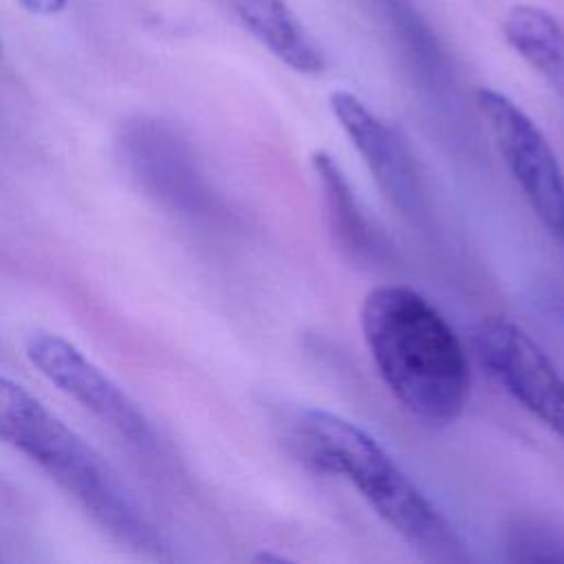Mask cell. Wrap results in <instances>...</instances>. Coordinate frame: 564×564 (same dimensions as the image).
<instances>
[{"instance_id":"cell-1","label":"cell","mask_w":564,"mask_h":564,"mask_svg":"<svg viewBox=\"0 0 564 564\" xmlns=\"http://www.w3.org/2000/svg\"><path fill=\"white\" fill-rule=\"evenodd\" d=\"M280 438L304 467L350 482L423 560L443 564L467 560L454 524L388 449L357 423L328 410L300 408L280 419Z\"/></svg>"},{"instance_id":"cell-2","label":"cell","mask_w":564,"mask_h":564,"mask_svg":"<svg viewBox=\"0 0 564 564\" xmlns=\"http://www.w3.org/2000/svg\"><path fill=\"white\" fill-rule=\"evenodd\" d=\"M359 324L370 359L401 408L427 425L454 423L469 399L465 348L419 291L379 284L364 297Z\"/></svg>"},{"instance_id":"cell-3","label":"cell","mask_w":564,"mask_h":564,"mask_svg":"<svg viewBox=\"0 0 564 564\" xmlns=\"http://www.w3.org/2000/svg\"><path fill=\"white\" fill-rule=\"evenodd\" d=\"M0 438L33 460L115 540L156 553L161 538L117 471L59 416L15 381L0 377Z\"/></svg>"},{"instance_id":"cell-4","label":"cell","mask_w":564,"mask_h":564,"mask_svg":"<svg viewBox=\"0 0 564 564\" xmlns=\"http://www.w3.org/2000/svg\"><path fill=\"white\" fill-rule=\"evenodd\" d=\"M471 341L489 377L564 441V377L529 333L509 317L487 315Z\"/></svg>"},{"instance_id":"cell-5","label":"cell","mask_w":564,"mask_h":564,"mask_svg":"<svg viewBox=\"0 0 564 564\" xmlns=\"http://www.w3.org/2000/svg\"><path fill=\"white\" fill-rule=\"evenodd\" d=\"M476 106L533 214L564 240V172L551 143L529 115L502 93L480 88Z\"/></svg>"},{"instance_id":"cell-6","label":"cell","mask_w":564,"mask_h":564,"mask_svg":"<svg viewBox=\"0 0 564 564\" xmlns=\"http://www.w3.org/2000/svg\"><path fill=\"white\" fill-rule=\"evenodd\" d=\"M24 352L42 377L95 414L104 425L112 427L130 445L143 452L154 447L156 436L143 410L73 341L57 333L35 330L29 335Z\"/></svg>"},{"instance_id":"cell-7","label":"cell","mask_w":564,"mask_h":564,"mask_svg":"<svg viewBox=\"0 0 564 564\" xmlns=\"http://www.w3.org/2000/svg\"><path fill=\"white\" fill-rule=\"evenodd\" d=\"M328 101L335 119L366 161L386 198L401 214L414 216L423 205V192L405 143L352 93L335 90Z\"/></svg>"},{"instance_id":"cell-8","label":"cell","mask_w":564,"mask_h":564,"mask_svg":"<svg viewBox=\"0 0 564 564\" xmlns=\"http://www.w3.org/2000/svg\"><path fill=\"white\" fill-rule=\"evenodd\" d=\"M123 152L132 174L148 192L174 207L196 203L198 174L172 130L159 121L139 119L126 130Z\"/></svg>"},{"instance_id":"cell-9","label":"cell","mask_w":564,"mask_h":564,"mask_svg":"<svg viewBox=\"0 0 564 564\" xmlns=\"http://www.w3.org/2000/svg\"><path fill=\"white\" fill-rule=\"evenodd\" d=\"M245 29L280 62L302 75H317L326 59L313 37L293 18L284 0H231Z\"/></svg>"},{"instance_id":"cell-10","label":"cell","mask_w":564,"mask_h":564,"mask_svg":"<svg viewBox=\"0 0 564 564\" xmlns=\"http://www.w3.org/2000/svg\"><path fill=\"white\" fill-rule=\"evenodd\" d=\"M311 167L319 183L326 223L337 245L359 260L375 256V234L366 223V216L361 214L350 183L346 181V174L339 170L337 161L328 152L317 150L311 156Z\"/></svg>"},{"instance_id":"cell-11","label":"cell","mask_w":564,"mask_h":564,"mask_svg":"<svg viewBox=\"0 0 564 564\" xmlns=\"http://www.w3.org/2000/svg\"><path fill=\"white\" fill-rule=\"evenodd\" d=\"M505 37L564 99V29L544 9L520 4L505 20Z\"/></svg>"},{"instance_id":"cell-12","label":"cell","mask_w":564,"mask_h":564,"mask_svg":"<svg viewBox=\"0 0 564 564\" xmlns=\"http://www.w3.org/2000/svg\"><path fill=\"white\" fill-rule=\"evenodd\" d=\"M18 2L35 15H53V13H59L68 0H18Z\"/></svg>"}]
</instances>
